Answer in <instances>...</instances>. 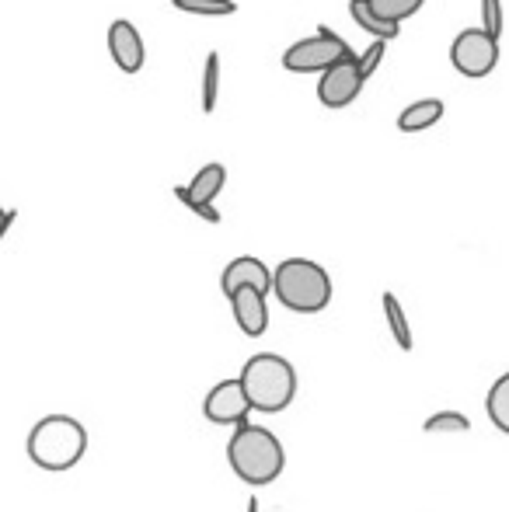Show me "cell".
Returning <instances> with one entry per match:
<instances>
[{
    "label": "cell",
    "mask_w": 509,
    "mask_h": 512,
    "mask_svg": "<svg viewBox=\"0 0 509 512\" xmlns=\"http://www.w3.org/2000/svg\"><path fill=\"white\" fill-rule=\"evenodd\" d=\"M349 53H353V49H349L346 39H339L328 25H318V32H314L311 39H300L286 49L283 67L290 70V74H325L332 63L346 60Z\"/></svg>",
    "instance_id": "cell-5"
},
{
    "label": "cell",
    "mask_w": 509,
    "mask_h": 512,
    "mask_svg": "<svg viewBox=\"0 0 509 512\" xmlns=\"http://www.w3.org/2000/svg\"><path fill=\"white\" fill-rule=\"evenodd\" d=\"M241 286H255L262 293H272V269L255 255L234 258V262H227L224 276H220V290H224V297H231Z\"/></svg>",
    "instance_id": "cell-11"
},
{
    "label": "cell",
    "mask_w": 509,
    "mask_h": 512,
    "mask_svg": "<svg viewBox=\"0 0 509 512\" xmlns=\"http://www.w3.org/2000/svg\"><path fill=\"white\" fill-rule=\"evenodd\" d=\"M241 384H245L252 408L262 415H279L297 398V370L290 366V359L276 356V352H258L248 359L241 366Z\"/></svg>",
    "instance_id": "cell-4"
},
{
    "label": "cell",
    "mask_w": 509,
    "mask_h": 512,
    "mask_svg": "<svg viewBox=\"0 0 509 512\" xmlns=\"http://www.w3.org/2000/svg\"><path fill=\"white\" fill-rule=\"evenodd\" d=\"M384 53H387V39H374L367 49H363V56H360V70H363V77H367V81L377 74V67H381Z\"/></svg>",
    "instance_id": "cell-21"
},
{
    "label": "cell",
    "mask_w": 509,
    "mask_h": 512,
    "mask_svg": "<svg viewBox=\"0 0 509 512\" xmlns=\"http://www.w3.org/2000/svg\"><path fill=\"white\" fill-rule=\"evenodd\" d=\"M171 7L182 14H196V18H227L238 11L234 0H171Z\"/></svg>",
    "instance_id": "cell-17"
},
{
    "label": "cell",
    "mask_w": 509,
    "mask_h": 512,
    "mask_svg": "<svg viewBox=\"0 0 509 512\" xmlns=\"http://www.w3.org/2000/svg\"><path fill=\"white\" fill-rule=\"evenodd\" d=\"M248 512H258V502L252 499V502H248Z\"/></svg>",
    "instance_id": "cell-24"
},
{
    "label": "cell",
    "mask_w": 509,
    "mask_h": 512,
    "mask_svg": "<svg viewBox=\"0 0 509 512\" xmlns=\"http://www.w3.org/2000/svg\"><path fill=\"white\" fill-rule=\"evenodd\" d=\"M14 220H18V209H4V223H0V234H7V230L14 227Z\"/></svg>",
    "instance_id": "cell-23"
},
{
    "label": "cell",
    "mask_w": 509,
    "mask_h": 512,
    "mask_svg": "<svg viewBox=\"0 0 509 512\" xmlns=\"http://www.w3.org/2000/svg\"><path fill=\"white\" fill-rule=\"evenodd\" d=\"M227 464L234 478L245 481L248 488H265L286 471V450L276 432L245 418L241 425H234V436L227 443Z\"/></svg>",
    "instance_id": "cell-1"
},
{
    "label": "cell",
    "mask_w": 509,
    "mask_h": 512,
    "mask_svg": "<svg viewBox=\"0 0 509 512\" xmlns=\"http://www.w3.org/2000/svg\"><path fill=\"white\" fill-rule=\"evenodd\" d=\"M443 115H447V105H443V98H419V102L401 108L398 129H401V133H426V129H433L436 122L443 119Z\"/></svg>",
    "instance_id": "cell-13"
},
{
    "label": "cell",
    "mask_w": 509,
    "mask_h": 512,
    "mask_svg": "<svg viewBox=\"0 0 509 512\" xmlns=\"http://www.w3.org/2000/svg\"><path fill=\"white\" fill-rule=\"evenodd\" d=\"M252 411L255 408H252V401H248L241 377L217 384L203 401V415H206V422H213V425H241Z\"/></svg>",
    "instance_id": "cell-8"
},
{
    "label": "cell",
    "mask_w": 509,
    "mask_h": 512,
    "mask_svg": "<svg viewBox=\"0 0 509 512\" xmlns=\"http://www.w3.org/2000/svg\"><path fill=\"white\" fill-rule=\"evenodd\" d=\"M422 4H426V0H370V7H374V11L387 21L415 18V14L422 11Z\"/></svg>",
    "instance_id": "cell-19"
},
{
    "label": "cell",
    "mask_w": 509,
    "mask_h": 512,
    "mask_svg": "<svg viewBox=\"0 0 509 512\" xmlns=\"http://www.w3.org/2000/svg\"><path fill=\"white\" fill-rule=\"evenodd\" d=\"M109 56L123 74H140L143 63H147V46H143V35L136 32L133 21L116 18L109 25Z\"/></svg>",
    "instance_id": "cell-9"
},
{
    "label": "cell",
    "mask_w": 509,
    "mask_h": 512,
    "mask_svg": "<svg viewBox=\"0 0 509 512\" xmlns=\"http://www.w3.org/2000/svg\"><path fill=\"white\" fill-rule=\"evenodd\" d=\"M503 0H482V28H489L492 35H499L503 39Z\"/></svg>",
    "instance_id": "cell-22"
},
{
    "label": "cell",
    "mask_w": 509,
    "mask_h": 512,
    "mask_svg": "<svg viewBox=\"0 0 509 512\" xmlns=\"http://www.w3.org/2000/svg\"><path fill=\"white\" fill-rule=\"evenodd\" d=\"M363 84H367V77H363V70H360V56L349 53L346 60L332 63V67L321 74L318 102L325 108H349L360 98Z\"/></svg>",
    "instance_id": "cell-7"
},
{
    "label": "cell",
    "mask_w": 509,
    "mask_h": 512,
    "mask_svg": "<svg viewBox=\"0 0 509 512\" xmlns=\"http://www.w3.org/2000/svg\"><path fill=\"white\" fill-rule=\"evenodd\" d=\"M485 411H489V422L496 425L503 436H509V373L492 384L489 398H485Z\"/></svg>",
    "instance_id": "cell-16"
},
{
    "label": "cell",
    "mask_w": 509,
    "mask_h": 512,
    "mask_svg": "<svg viewBox=\"0 0 509 512\" xmlns=\"http://www.w3.org/2000/svg\"><path fill=\"white\" fill-rule=\"evenodd\" d=\"M224 185H227V168L220 161H210L206 168L196 171V178H192L189 185H178L175 196L182 199L189 209H196L203 203H217V196L224 192Z\"/></svg>",
    "instance_id": "cell-12"
},
{
    "label": "cell",
    "mask_w": 509,
    "mask_h": 512,
    "mask_svg": "<svg viewBox=\"0 0 509 512\" xmlns=\"http://www.w3.org/2000/svg\"><path fill=\"white\" fill-rule=\"evenodd\" d=\"M265 297L269 293L255 290V286H241L234 290L231 297V310H234V321H238L241 335L248 338H262L265 328H269V307H265Z\"/></svg>",
    "instance_id": "cell-10"
},
{
    "label": "cell",
    "mask_w": 509,
    "mask_h": 512,
    "mask_svg": "<svg viewBox=\"0 0 509 512\" xmlns=\"http://www.w3.org/2000/svg\"><path fill=\"white\" fill-rule=\"evenodd\" d=\"M217 98H220V53H210L203 70V112H213Z\"/></svg>",
    "instance_id": "cell-20"
},
{
    "label": "cell",
    "mask_w": 509,
    "mask_h": 512,
    "mask_svg": "<svg viewBox=\"0 0 509 512\" xmlns=\"http://www.w3.org/2000/svg\"><path fill=\"white\" fill-rule=\"evenodd\" d=\"M28 460L39 471L60 474L70 471L84 460L88 453V429L84 422H77L74 415H46L35 422V429L28 432Z\"/></svg>",
    "instance_id": "cell-2"
},
{
    "label": "cell",
    "mask_w": 509,
    "mask_h": 512,
    "mask_svg": "<svg viewBox=\"0 0 509 512\" xmlns=\"http://www.w3.org/2000/svg\"><path fill=\"white\" fill-rule=\"evenodd\" d=\"M272 297L293 314H321L332 304V279L311 258H286L272 269Z\"/></svg>",
    "instance_id": "cell-3"
},
{
    "label": "cell",
    "mask_w": 509,
    "mask_h": 512,
    "mask_svg": "<svg viewBox=\"0 0 509 512\" xmlns=\"http://www.w3.org/2000/svg\"><path fill=\"white\" fill-rule=\"evenodd\" d=\"M349 14H353V21L363 28L367 35H374V39H387L394 42L401 35V21H387L381 14L370 7V0H349Z\"/></svg>",
    "instance_id": "cell-14"
},
{
    "label": "cell",
    "mask_w": 509,
    "mask_h": 512,
    "mask_svg": "<svg viewBox=\"0 0 509 512\" xmlns=\"http://www.w3.org/2000/svg\"><path fill=\"white\" fill-rule=\"evenodd\" d=\"M450 63L461 77L482 81L499 67V35L489 28H464L450 46Z\"/></svg>",
    "instance_id": "cell-6"
},
{
    "label": "cell",
    "mask_w": 509,
    "mask_h": 512,
    "mask_svg": "<svg viewBox=\"0 0 509 512\" xmlns=\"http://www.w3.org/2000/svg\"><path fill=\"white\" fill-rule=\"evenodd\" d=\"M381 304H384V317H387V328H391V338L398 342V349H412L415 345V338H412V324H408V317H405V307H401V300L394 297L391 290L381 297Z\"/></svg>",
    "instance_id": "cell-15"
},
{
    "label": "cell",
    "mask_w": 509,
    "mask_h": 512,
    "mask_svg": "<svg viewBox=\"0 0 509 512\" xmlns=\"http://www.w3.org/2000/svg\"><path fill=\"white\" fill-rule=\"evenodd\" d=\"M468 429H471V422L461 411H436V415L426 418L429 436H464Z\"/></svg>",
    "instance_id": "cell-18"
}]
</instances>
